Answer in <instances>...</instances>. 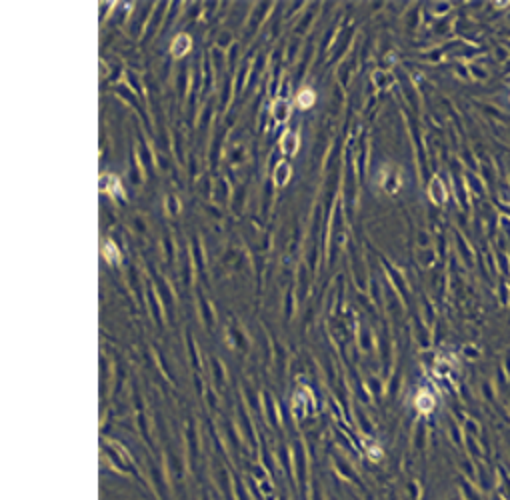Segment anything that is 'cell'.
<instances>
[{
    "instance_id": "1",
    "label": "cell",
    "mask_w": 510,
    "mask_h": 500,
    "mask_svg": "<svg viewBox=\"0 0 510 500\" xmlns=\"http://www.w3.org/2000/svg\"><path fill=\"white\" fill-rule=\"evenodd\" d=\"M102 458L108 462V466L112 468L114 472H118L122 476H132L134 480H138L140 484H144L148 488V480L140 474V470L136 468V462L132 460V456L128 454V450L120 442H116V440L102 442Z\"/></svg>"
},
{
    "instance_id": "2",
    "label": "cell",
    "mask_w": 510,
    "mask_h": 500,
    "mask_svg": "<svg viewBox=\"0 0 510 500\" xmlns=\"http://www.w3.org/2000/svg\"><path fill=\"white\" fill-rule=\"evenodd\" d=\"M146 480H148L150 492L154 494V498L156 500L172 498V486H170L164 462H156L154 458H148V464H146Z\"/></svg>"
},
{
    "instance_id": "3",
    "label": "cell",
    "mask_w": 510,
    "mask_h": 500,
    "mask_svg": "<svg viewBox=\"0 0 510 500\" xmlns=\"http://www.w3.org/2000/svg\"><path fill=\"white\" fill-rule=\"evenodd\" d=\"M184 440H186V464L190 468V472L194 474V478H200V436H198V428L194 418H188L186 422V430H184Z\"/></svg>"
},
{
    "instance_id": "4",
    "label": "cell",
    "mask_w": 510,
    "mask_h": 500,
    "mask_svg": "<svg viewBox=\"0 0 510 500\" xmlns=\"http://www.w3.org/2000/svg\"><path fill=\"white\" fill-rule=\"evenodd\" d=\"M294 480H296V492L302 500H308V454L302 442L294 445Z\"/></svg>"
},
{
    "instance_id": "5",
    "label": "cell",
    "mask_w": 510,
    "mask_h": 500,
    "mask_svg": "<svg viewBox=\"0 0 510 500\" xmlns=\"http://www.w3.org/2000/svg\"><path fill=\"white\" fill-rule=\"evenodd\" d=\"M210 482L216 488V492L222 496V500H236L234 498V474L228 470L226 464L210 460Z\"/></svg>"
},
{
    "instance_id": "6",
    "label": "cell",
    "mask_w": 510,
    "mask_h": 500,
    "mask_svg": "<svg viewBox=\"0 0 510 500\" xmlns=\"http://www.w3.org/2000/svg\"><path fill=\"white\" fill-rule=\"evenodd\" d=\"M334 468H336V472L340 474V478H344V480H348L350 484H354L358 490H362L364 494H368V490H366V486L362 484V480H360V476L354 472V468L342 458V456H338V454H334Z\"/></svg>"
},
{
    "instance_id": "7",
    "label": "cell",
    "mask_w": 510,
    "mask_h": 500,
    "mask_svg": "<svg viewBox=\"0 0 510 500\" xmlns=\"http://www.w3.org/2000/svg\"><path fill=\"white\" fill-rule=\"evenodd\" d=\"M238 418H240V420H238V422H240V430H242V434H244L248 446H250V448H256V434H254V430H252V424H250V418H248L244 406L238 408Z\"/></svg>"
},
{
    "instance_id": "8",
    "label": "cell",
    "mask_w": 510,
    "mask_h": 500,
    "mask_svg": "<svg viewBox=\"0 0 510 500\" xmlns=\"http://www.w3.org/2000/svg\"><path fill=\"white\" fill-rule=\"evenodd\" d=\"M250 488L246 484V480H242L240 476L234 474V498L236 500H252L250 498Z\"/></svg>"
},
{
    "instance_id": "9",
    "label": "cell",
    "mask_w": 510,
    "mask_h": 500,
    "mask_svg": "<svg viewBox=\"0 0 510 500\" xmlns=\"http://www.w3.org/2000/svg\"><path fill=\"white\" fill-rule=\"evenodd\" d=\"M416 406H418L420 412H430V410L434 408V398H432L428 392H420V394L416 396Z\"/></svg>"
},
{
    "instance_id": "10",
    "label": "cell",
    "mask_w": 510,
    "mask_h": 500,
    "mask_svg": "<svg viewBox=\"0 0 510 500\" xmlns=\"http://www.w3.org/2000/svg\"><path fill=\"white\" fill-rule=\"evenodd\" d=\"M308 500H326V496H324V490H322V484L318 482V478H316V476H312V478H310Z\"/></svg>"
},
{
    "instance_id": "11",
    "label": "cell",
    "mask_w": 510,
    "mask_h": 500,
    "mask_svg": "<svg viewBox=\"0 0 510 500\" xmlns=\"http://www.w3.org/2000/svg\"><path fill=\"white\" fill-rule=\"evenodd\" d=\"M264 408H266V414H268V418H270V422L276 426L278 424V416H276V406H274V400H272V396H264Z\"/></svg>"
},
{
    "instance_id": "12",
    "label": "cell",
    "mask_w": 510,
    "mask_h": 500,
    "mask_svg": "<svg viewBox=\"0 0 510 500\" xmlns=\"http://www.w3.org/2000/svg\"><path fill=\"white\" fill-rule=\"evenodd\" d=\"M212 372H214V380H216V384H218V386H222V384H224V366H222L216 358H212Z\"/></svg>"
},
{
    "instance_id": "13",
    "label": "cell",
    "mask_w": 510,
    "mask_h": 500,
    "mask_svg": "<svg viewBox=\"0 0 510 500\" xmlns=\"http://www.w3.org/2000/svg\"><path fill=\"white\" fill-rule=\"evenodd\" d=\"M200 500H212V494H210V490L202 488V490H200Z\"/></svg>"
}]
</instances>
